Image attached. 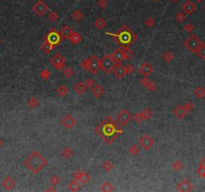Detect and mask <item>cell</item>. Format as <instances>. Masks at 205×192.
<instances>
[{
	"mask_svg": "<svg viewBox=\"0 0 205 192\" xmlns=\"http://www.w3.org/2000/svg\"><path fill=\"white\" fill-rule=\"evenodd\" d=\"M24 165L27 169L33 173V174H38L41 172L46 165H47V160L40 154L38 151H33L24 160Z\"/></svg>",
	"mask_w": 205,
	"mask_h": 192,
	"instance_id": "1",
	"label": "cell"
},
{
	"mask_svg": "<svg viewBox=\"0 0 205 192\" xmlns=\"http://www.w3.org/2000/svg\"><path fill=\"white\" fill-rule=\"evenodd\" d=\"M118 34V39H119V42H122L124 44H131L133 40H135L137 37L134 33L132 32L131 30L129 29L126 25H123L122 27L120 28V30L117 32Z\"/></svg>",
	"mask_w": 205,
	"mask_h": 192,
	"instance_id": "2",
	"label": "cell"
},
{
	"mask_svg": "<svg viewBox=\"0 0 205 192\" xmlns=\"http://www.w3.org/2000/svg\"><path fill=\"white\" fill-rule=\"evenodd\" d=\"M202 44V41L199 39V37L197 35H193L189 36L187 39L184 41V46L186 47V49L188 50L189 52L191 53H195L196 52V50L199 48V46Z\"/></svg>",
	"mask_w": 205,
	"mask_h": 192,
	"instance_id": "3",
	"label": "cell"
},
{
	"mask_svg": "<svg viewBox=\"0 0 205 192\" xmlns=\"http://www.w3.org/2000/svg\"><path fill=\"white\" fill-rule=\"evenodd\" d=\"M115 61L113 60L110 54H105L100 60V69H102L106 74H109L115 65Z\"/></svg>",
	"mask_w": 205,
	"mask_h": 192,
	"instance_id": "4",
	"label": "cell"
},
{
	"mask_svg": "<svg viewBox=\"0 0 205 192\" xmlns=\"http://www.w3.org/2000/svg\"><path fill=\"white\" fill-rule=\"evenodd\" d=\"M50 63L54 69L60 71L64 68L65 63H66V60H65V57L61 54V53H56V54H54L51 57Z\"/></svg>",
	"mask_w": 205,
	"mask_h": 192,
	"instance_id": "5",
	"label": "cell"
},
{
	"mask_svg": "<svg viewBox=\"0 0 205 192\" xmlns=\"http://www.w3.org/2000/svg\"><path fill=\"white\" fill-rule=\"evenodd\" d=\"M32 11L35 13L38 17L44 16V14L48 11V6L45 4L42 0H38L32 5Z\"/></svg>",
	"mask_w": 205,
	"mask_h": 192,
	"instance_id": "6",
	"label": "cell"
},
{
	"mask_svg": "<svg viewBox=\"0 0 205 192\" xmlns=\"http://www.w3.org/2000/svg\"><path fill=\"white\" fill-rule=\"evenodd\" d=\"M138 144H139V145H140L144 150L148 151V150L150 149L151 147L155 144V141H154L153 138H152V137L150 136V135H148V134H143V135H141V136L139 137V139H138Z\"/></svg>",
	"mask_w": 205,
	"mask_h": 192,
	"instance_id": "7",
	"label": "cell"
},
{
	"mask_svg": "<svg viewBox=\"0 0 205 192\" xmlns=\"http://www.w3.org/2000/svg\"><path fill=\"white\" fill-rule=\"evenodd\" d=\"M132 116L130 114V112L126 109H122L121 111L118 112V114L116 115V121L118 123H120L122 126H125L130 122Z\"/></svg>",
	"mask_w": 205,
	"mask_h": 192,
	"instance_id": "8",
	"label": "cell"
},
{
	"mask_svg": "<svg viewBox=\"0 0 205 192\" xmlns=\"http://www.w3.org/2000/svg\"><path fill=\"white\" fill-rule=\"evenodd\" d=\"M45 40H47L50 43H52L53 45H58L59 43L61 41V38H60V35H59V33L57 32L55 29H51L50 31L48 32L47 35L45 36Z\"/></svg>",
	"mask_w": 205,
	"mask_h": 192,
	"instance_id": "9",
	"label": "cell"
},
{
	"mask_svg": "<svg viewBox=\"0 0 205 192\" xmlns=\"http://www.w3.org/2000/svg\"><path fill=\"white\" fill-rule=\"evenodd\" d=\"M176 188L178 191L181 192H188V191H192L193 190V185L190 182V180L188 179H183L180 182H178L176 185Z\"/></svg>",
	"mask_w": 205,
	"mask_h": 192,
	"instance_id": "10",
	"label": "cell"
},
{
	"mask_svg": "<svg viewBox=\"0 0 205 192\" xmlns=\"http://www.w3.org/2000/svg\"><path fill=\"white\" fill-rule=\"evenodd\" d=\"M138 71L142 76L147 77L152 73V72H153V66L149 63V62H143V63L139 66Z\"/></svg>",
	"mask_w": 205,
	"mask_h": 192,
	"instance_id": "11",
	"label": "cell"
},
{
	"mask_svg": "<svg viewBox=\"0 0 205 192\" xmlns=\"http://www.w3.org/2000/svg\"><path fill=\"white\" fill-rule=\"evenodd\" d=\"M89 62V70L92 73H96L99 69H100V60L96 57V56H92L88 59Z\"/></svg>",
	"mask_w": 205,
	"mask_h": 192,
	"instance_id": "12",
	"label": "cell"
},
{
	"mask_svg": "<svg viewBox=\"0 0 205 192\" xmlns=\"http://www.w3.org/2000/svg\"><path fill=\"white\" fill-rule=\"evenodd\" d=\"M61 125L67 129H71L76 125V120L72 117V116L66 115L61 119Z\"/></svg>",
	"mask_w": 205,
	"mask_h": 192,
	"instance_id": "13",
	"label": "cell"
},
{
	"mask_svg": "<svg viewBox=\"0 0 205 192\" xmlns=\"http://www.w3.org/2000/svg\"><path fill=\"white\" fill-rule=\"evenodd\" d=\"M112 72L115 75L116 78H123L126 75V70H125V66L122 65L121 63L119 64H115L112 69Z\"/></svg>",
	"mask_w": 205,
	"mask_h": 192,
	"instance_id": "14",
	"label": "cell"
},
{
	"mask_svg": "<svg viewBox=\"0 0 205 192\" xmlns=\"http://www.w3.org/2000/svg\"><path fill=\"white\" fill-rule=\"evenodd\" d=\"M196 4L195 3H193L192 1H186L185 3H183V5H182V11L184 12L185 14H188V15H190L192 14L193 12L196 10Z\"/></svg>",
	"mask_w": 205,
	"mask_h": 192,
	"instance_id": "15",
	"label": "cell"
},
{
	"mask_svg": "<svg viewBox=\"0 0 205 192\" xmlns=\"http://www.w3.org/2000/svg\"><path fill=\"white\" fill-rule=\"evenodd\" d=\"M73 32L72 28H71L69 25L65 24L63 27H62V29L60 30V32H59V35H60V38L61 40H65V39H68L70 36V34Z\"/></svg>",
	"mask_w": 205,
	"mask_h": 192,
	"instance_id": "16",
	"label": "cell"
},
{
	"mask_svg": "<svg viewBox=\"0 0 205 192\" xmlns=\"http://www.w3.org/2000/svg\"><path fill=\"white\" fill-rule=\"evenodd\" d=\"M2 185H3V187H4L6 190L10 191V190L13 189L14 186H15V181H14V179L11 177V176H6V177L3 179Z\"/></svg>",
	"mask_w": 205,
	"mask_h": 192,
	"instance_id": "17",
	"label": "cell"
},
{
	"mask_svg": "<svg viewBox=\"0 0 205 192\" xmlns=\"http://www.w3.org/2000/svg\"><path fill=\"white\" fill-rule=\"evenodd\" d=\"M140 83L149 91H154L155 89H156V85H155V83L153 82V81L149 80L148 78L145 77V76L140 79Z\"/></svg>",
	"mask_w": 205,
	"mask_h": 192,
	"instance_id": "18",
	"label": "cell"
},
{
	"mask_svg": "<svg viewBox=\"0 0 205 192\" xmlns=\"http://www.w3.org/2000/svg\"><path fill=\"white\" fill-rule=\"evenodd\" d=\"M173 113H174V115L178 119H184L188 112L186 111V109L184 108V106L179 105V106H177L174 110H173Z\"/></svg>",
	"mask_w": 205,
	"mask_h": 192,
	"instance_id": "19",
	"label": "cell"
},
{
	"mask_svg": "<svg viewBox=\"0 0 205 192\" xmlns=\"http://www.w3.org/2000/svg\"><path fill=\"white\" fill-rule=\"evenodd\" d=\"M91 93L96 98H100L104 93V88L103 86H101L100 84H96V85H94L91 88Z\"/></svg>",
	"mask_w": 205,
	"mask_h": 192,
	"instance_id": "20",
	"label": "cell"
},
{
	"mask_svg": "<svg viewBox=\"0 0 205 192\" xmlns=\"http://www.w3.org/2000/svg\"><path fill=\"white\" fill-rule=\"evenodd\" d=\"M111 56H112L113 60L115 61L116 64H119V63H122V61L124 60V57H123V53H122V50H121V47L120 48L116 49L115 51H114L112 54H111Z\"/></svg>",
	"mask_w": 205,
	"mask_h": 192,
	"instance_id": "21",
	"label": "cell"
},
{
	"mask_svg": "<svg viewBox=\"0 0 205 192\" xmlns=\"http://www.w3.org/2000/svg\"><path fill=\"white\" fill-rule=\"evenodd\" d=\"M86 88L87 87H86L84 81H79V82L74 84L73 90L76 94H83L86 91Z\"/></svg>",
	"mask_w": 205,
	"mask_h": 192,
	"instance_id": "22",
	"label": "cell"
},
{
	"mask_svg": "<svg viewBox=\"0 0 205 192\" xmlns=\"http://www.w3.org/2000/svg\"><path fill=\"white\" fill-rule=\"evenodd\" d=\"M69 41L73 44V45H77V44H79L80 42L82 41V36L80 35L78 32H75V31H73L72 33L70 34L69 36Z\"/></svg>",
	"mask_w": 205,
	"mask_h": 192,
	"instance_id": "23",
	"label": "cell"
},
{
	"mask_svg": "<svg viewBox=\"0 0 205 192\" xmlns=\"http://www.w3.org/2000/svg\"><path fill=\"white\" fill-rule=\"evenodd\" d=\"M121 50H122V53H123L124 60H130V59L133 57V52L131 51V49H130L128 46H126V45L121 46Z\"/></svg>",
	"mask_w": 205,
	"mask_h": 192,
	"instance_id": "24",
	"label": "cell"
},
{
	"mask_svg": "<svg viewBox=\"0 0 205 192\" xmlns=\"http://www.w3.org/2000/svg\"><path fill=\"white\" fill-rule=\"evenodd\" d=\"M68 190L70 191H78L81 188V185H80V182L76 179H73L72 181H70L67 185Z\"/></svg>",
	"mask_w": 205,
	"mask_h": 192,
	"instance_id": "25",
	"label": "cell"
},
{
	"mask_svg": "<svg viewBox=\"0 0 205 192\" xmlns=\"http://www.w3.org/2000/svg\"><path fill=\"white\" fill-rule=\"evenodd\" d=\"M73 155H74V152H73L72 148H70V147H68V146H65L64 148L61 150V156L65 159H69Z\"/></svg>",
	"mask_w": 205,
	"mask_h": 192,
	"instance_id": "26",
	"label": "cell"
},
{
	"mask_svg": "<svg viewBox=\"0 0 205 192\" xmlns=\"http://www.w3.org/2000/svg\"><path fill=\"white\" fill-rule=\"evenodd\" d=\"M99 190H100V191H105V192H110V191L115 190V188H114L112 183L106 181V182H103V183L101 184V186L99 187Z\"/></svg>",
	"mask_w": 205,
	"mask_h": 192,
	"instance_id": "27",
	"label": "cell"
},
{
	"mask_svg": "<svg viewBox=\"0 0 205 192\" xmlns=\"http://www.w3.org/2000/svg\"><path fill=\"white\" fill-rule=\"evenodd\" d=\"M94 26L96 27V29L97 30H102L103 28L106 27V21H105L104 18L98 17L94 22Z\"/></svg>",
	"mask_w": 205,
	"mask_h": 192,
	"instance_id": "28",
	"label": "cell"
},
{
	"mask_svg": "<svg viewBox=\"0 0 205 192\" xmlns=\"http://www.w3.org/2000/svg\"><path fill=\"white\" fill-rule=\"evenodd\" d=\"M90 179H91V177H90V175L86 171H81V172H80V176L78 178V181L80 182V183L86 184V183H88V182L90 181Z\"/></svg>",
	"mask_w": 205,
	"mask_h": 192,
	"instance_id": "29",
	"label": "cell"
},
{
	"mask_svg": "<svg viewBox=\"0 0 205 192\" xmlns=\"http://www.w3.org/2000/svg\"><path fill=\"white\" fill-rule=\"evenodd\" d=\"M68 92H69V89H68V87L66 85H60L58 86L56 89L57 95L60 97H65L68 94Z\"/></svg>",
	"mask_w": 205,
	"mask_h": 192,
	"instance_id": "30",
	"label": "cell"
},
{
	"mask_svg": "<svg viewBox=\"0 0 205 192\" xmlns=\"http://www.w3.org/2000/svg\"><path fill=\"white\" fill-rule=\"evenodd\" d=\"M53 47L54 45L52 43H50L49 41H47V40H44V42L42 43V45H41V49L43 50V52H45V53H50L52 51V49H53Z\"/></svg>",
	"mask_w": 205,
	"mask_h": 192,
	"instance_id": "31",
	"label": "cell"
},
{
	"mask_svg": "<svg viewBox=\"0 0 205 192\" xmlns=\"http://www.w3.org/2000/svg\"><path fill=\"white\" fill-rule=\"evenodd\" d=\"M83 17L84 16H83V13L80 9H75V10L72 12V18L77 22L81 21L83 19Z\"/></svg>",
	"mask_w": 205,
	"mask_h": 192,
	"instance_id": "32",
	"label": "cell"
},
{
	"mask_svg": "<svg viewBox=\"0 0 205 192\" xmlns=\"http://www.w3.org/2000/svg\"><path fill=\"white\" fill-rule=\"evenodd\" d=\"M194 95L196 96L198 99L202 98V97L205 96V89L202 86H197L194 89Z\"/></svg>",
	"mask_w": 205,
	"mask_h": 192,
	"instance_id": "33",
	"label": "cell"
},
{
	"mask_svg": "<svg viewBox=\"0 0 205 192\" xmlns=\"http://www.w3.org/2000/svg\"><path fill=\"white\" fill-rule=\"evenodd\" d=\"M74 74H75V71H74L73 68H71V67L64 68V70H63L64 77H66V78H68V79H70V78H72L74 76Z\"/></svg>",
	"mask_w": 205,
	"mask_h": 192,
	"instance_id": "34",
	"label": "cell"
},
{
	"mask_svg": "<svg viewBox=\"0 0 205 192\" xmlns=\"http://www.w3.org/2000/svg\"><path fill=\"white\" fill-rule=\"evenodd\" d=\"M162 57H163V60L165 62H167V63H170V62H172L173 60H174V54L170 51H167L165 53H163Z\"/></svg>",
	"mask_w": 205,
	"mask_h": 192,
	"instance_id": "35",
	"label": "cell"
},
{
	"mask_svg": "<svg viewBox=\"0 0 205 192\" xmlns=\"http://www.w3.org/2000/svg\"><path fill=\"white\" fill-rule=\"evenodd\" d=\"M102 168H103L104 171L109 172L114 168V165H113L112 162L109 161V160H105V161L103 162V164H102Z\"/></svg>",
	"mask_w": 205,
	"mask_h": 192,
	"instance_id": "36",
	"label": "cell"
},
{
	"mask_svg": "<svg viewBox=\"0 0 205 192\" xmlns=\"http://www.w3.org/2000/svg\"><path fill=\"white\" fill-rule=\"evenodd\" d=\"M195 53L198 55V57H200L202 60H205V44H201Z\"/></svg>",
	"mask_w": 205,
	"mask_h": 192,
	"instance_id": "37",
	"label": "cell"
},
{
	"mask_svg": "<svg viewBox=\"0 0 205 192\" xmlns=\"http://www.w3.org/2000/svg\"><path fill=\"white\" fill-rule=\"evenodd\" d=\"M141 113H142V116H143L144 120H149V119L152 117V115H153V112H152V110L149 109V108L143 109Z\"/></svg>",
	"mask_w": 205,
	"mask_h": 192,
	"instance_id": "38",
	"label": "cell"
},
{
	"mask_svg": "<svg viewBox=\"0 0 205 192\" xmlns=\"http://www.w3.org/2000/svg\"><path fill=\"white\" fill-rule=\"evenodd\" d=\"M183 163L181 160H175L174 162L172 163V169L175 171H180L183 168Z\"/></svg>",
	"mask_w": 205,
	"mask_h": 192,
	"instance_id": "39",
	"label": "cell"
},
{
	"mask_svg": "<svg viewBox=\"0 0 205 192\" xmlns=\"http://www.w3.org/2000/svg\"><path fill=\"white\" fill-rule=\"evenodd\" d=\"M39 75H40V77H41L43 80H48L49 78H50L51 73H50V71H49L48 69H43V70L40 71Z\"/></svg>",
	"mask_w": 205,
	"mask_h": 192,
	"instance_id": "40",
	"label": "cell"
},
{
	"mask_svg": "<svg viewBox=\"0 0 205 192\" xmlns=\"http://www.w3.org/2000/svg\"><path fill=\"white\" fill-rule=\"evenodd\" d=\"M186 19V14L184 12H179V13H177L175 15V20L177 22H179V23H183V22L185 21Z\"/></svg>",
	"mask_w": 205,
	"mask_h": 192,
	"instance_id": "41",
	"label": "cell"
},
{
	"mask_svg": "<svg viewBox=\"0 0 205 192\" xmlns=\"http://www.w3.org/2000/svg\"><path fill=\"white\" fill-rule=\"evenodd\" d=\"M128 152L131 154V155H138V154H139L138 146L135 145V144H132V145L128 148Z\"/></svg>",
	"mask_w": 205,
	"mask_h": 192,
	"instance_id": "42",
	"label": "cell"
},
{
	"mask_svg": "<svg viewBox=\"0 0 205 192\" xmlns=\"http://www.w3.org/2000/svg\"><path fill=\"white\" fill-rule=\"evenodd\" d=\"M48 19L52 22H56L59 19V15L56 11H51L50 13L48 14Z\"/></svg>",
	"mask_w": 205,
	"mask_h": 192,
	"instance_id": "43",
	"label": "cell"
},
{
	"mask_svg": "<svg viewBox=\"0 0 205 192\" xmlns=\"http://www.w3.org/2000/svg\"><path fill=\"white\" fill-rule=\"evenodd\" d=\"M49 181H50V184L52 186H55V185H58L59 182H60V177L58 175H52Z\"/></svg>",
	"mask_w": 205,
	"mask_h": 192,
	"instance_id": "44",
	"label": "cell"
},
{
	"mask_svg": "<svg viewBox=\"0 0 205 192\" xmlns=\"http://www.w3.org/2000/svg\"><path fill=\"white\" fill-rule=\"evenodd\" d=\"M102 138H103V140L106 143L111 144L114 141V139L116 138V135H114V134H112V135H104V136L102 137Z\"/></svg>",
	"mask_w": 205,
	"mask_h": 192,
	"instance_id": "45",
	"label": "cell"
},
{
	"mask_svg": "<svg viewBox=\"0 0 205 192\" xmlns=\"http://www.w3.org/2000/svg\"><path fill=\"white\" fill-rule=\"evenodd\" d=\"M27 104L30 107V108H35V107L38 105V100H37L35 97H31V98L28 100Z\"/></svg>",
	"mask_w": 205,
	"mask_h": 192,
	"instance_id": "46",
	"label": "cell"
},
{
	"mask_svg": "<svg viewBox=\"0 0 205 192\" xmlns=\"http://www.w3.org/2000/svg\"><path fill=\"white\" fill-rule=\"evenodd\" d=\"M125 70H126V74L127 75H131L132 73H134V71H135V68H134V66H133L132 64H127L125 66Z\"/></svg>",
	"mask_w": 205,
	"mask_h": 192,
	"instance_id": "47",
	"label": "cell"
},
{
	"mask_svg": "<svg viewBox=\"0 0 205 192\" xmlns=\"http://www.w3.org/2000/svg\"><path fill=\"white\" fill-rule=\"evenodd\" d=\"M183 29H184V31H186L187 33H192V31L194 30V25L191 23H187L183 26Z\"/></svg>",
	"mask_w": 205,
	"mask_h": 192,
	"instance_id": "48",
	"label": "cell"
},
{
	"mask_svg": "<svg viewBox=\"0 0 205 192\" xmlns=\"http://www.w3.org/2000/svg\"><path fill=\"white\" fill-rule=\"evenodd\" d=\"M97 4H98V7H99V8L102 9V10H104V9L107 7L108 1H107V0H98V1H97Z\"/></svg>",
	"mask_w": 205,
	"mask_h": 192,
	"instance_id": "49",
	"label": "cell"
},
{
	"mask_svg": "<svg viewBox=\"0 0 205 192\" xmlns=\"http://www.w3.org/2000/svg\"><path fill=\"white\" fill-rule=\"evenodd\" d=\"M134 120H135V122L136 123H141L142 121L144 120L143 119V116H142V113L141 112H137L136 113V114L134 115Z\"/></svg>",
	"mask_w": 205,
	"mask_h": 192,
	"instance_id": "50",
	"label": "cell"
},
{
	"mask_svg": "<svg viewBox=\"0 0 205 192\" xmlns=\"http://www.w3.org/2000/svg\"><path fill=\"white\" fill-rule=\"evenodd\" d=\"M145 25L148 27H152L155 25V20L153 17H148L146 20H145Z\"/></svg>",
	"mask_w": 205,
	"mask_h": 192,
	"instance_id": "51",
	"label": "cell"
},
{
	"mask_svg": "<svg viewBox=\"0 0 205 192\" xmlns=\"http://www.w3.org/2000/svg\"><path fill=\"white\" fill-rule=\"evenodd\" d=\"M183 106H184V108L186 109V111H187V112L192 111V110H193V107H194L193 103H192V102H186V103L183 104Z\"/></svg>",
	"mask_w": 205,
	"mask_h": 192,
	"instance_id": "52",
	"label": "cell"
},
{
	"mask_svg": "<svg viewBox=\"0 0 205 192\" xmlns=\"http://www.w3.org/2000/svg\"><path fill=\"white\" fill-rule=\"evenodd\" d=\"M84 83L87 88H92L94 86V80H93L92 78H87V79L84 81Z\"/></svg>",
	"mask_w": 205,
	"mask_h": 192,
	"instance_id": "53",
	"label": "cell"
},
{
	"mask_svg": "<svg viewBox=\"0 0 205 192\" xmlns=\"http://www.w3.org/2000/svg\"><path fill=\"white\" fill-rule=\"evenodd\" d=\"M197 173H198V175L200 176V177H202L205 179V168L203 167H201V166L198 165V168H197Z\"/></svg>",
	"mask_w": 205,
	"mask_h": 192,
	"instance_id": "54",
	"label": "cell"
},
{
	"mask_svg": "<svg viewBox=\"0 0 205 192\" xmlns=\"http://www.w3.org/2000/svg\"><path fill=\"white\" fill-rule=\"evenodd\" d=\"M80 65L82 66V68L84 69V70H89V62H88V59H84V60L81 61V63Z\"/></svg>",
	"mask_w": 205,
	"mask_h": 192,
	"instance_id": "55",
	"label": "cell"
},
{
	"mask_svg": "<svg viewBox=\"0 0 205 192\" xmlns=\"http://www.w3.org/2000/svg\"><path fill=\"white\" fill-rule=\"evenodd\" d=\"M199 166H201V167L205 168V156L203 157L202 159H201V161L199 162Z\"/></svg>",
	"mask_w": 205,
	"mask_h": 192,
	"instance_id": "56",
	"label": "cell"
},
{
	"mask_svg": "<svg viewBox=\"0 0 205 192\" xmlns=\"http://www.w3.org/2000/svg\"><path fill=\"white\" fill-rule=\"evenodd\" d=\"M48 191H55V188H48Z\"/></svg>",
	"mask_w": 205,
	"mask_h": 192,
	"instance_id": "57",
	"label": "cell"
},
{
	"mask_svg": "<svg viewBox=\"0 0 205 192\" xmlns=\"http://www.w3.org/2000/svg\"><path fill=\"white\" fill-rule=\"evenodd\" d=\"M195 1H196V2H198V3H200V2H202L203 0H195Z\"/></svg>",
	"mask_w": 205,
	"mask_h": 192,
	"instance_id": "58",
	"label": "cell"
},
{
	"mask_svg": "<svg viewBox=\"0 0 205 192\" xmlns=\"http://www.w3.org/2000/svg\"><path fill=\"white\" fill-rule=\"evenodd\" d=\"M171 2H176V1H178V0H170Z\"/></svg>",
	"mask_w": 205,
	"mask_h": 192,
	"instance_id": "59",
	"label": "cell"
},
{
	"mask_svg": "<svg viewBox=\"0 0 205 192\" xmlns=\"http://www.w3.org/2000/svg\"><path fill=\"white\" fill-rule=\"evenodd\" d=\"M1 145H2V141H1V139H0V147H1Z\"/></svg>",
	"mask_w": 205,
	"mask_h": 192,
	"instance_id": "60",
	"label": "cell"
},
{
	"mask_svg": "<svg viewBox=\"0 0 205 192\" xmlns=\"http://www.w3.org/2000/svg\"><path fill=\"white\" fill-rule=\"evenodd\" d=\"M152 1H154V2H156V1H158V0H152Z\"/></svg>",
	"mask_w": 205,
	"mask_h": 192,
	"instance_id": "61",
	"label": "cell"
},
{
	"mask_svg": "<svg viewBox=\"0 0 205 192\" xmlns=\"http://www.w3.org/2000/svg\"><path fill=\"white\" fill-rule=\"evenodd\" d=\"M0 43H1V39H0Z\"/></svg>",
	"mask_w": 205,
	"mask_h": 192,
	"instance_id": "62",
	"label": "cell"
}]
</instances>
